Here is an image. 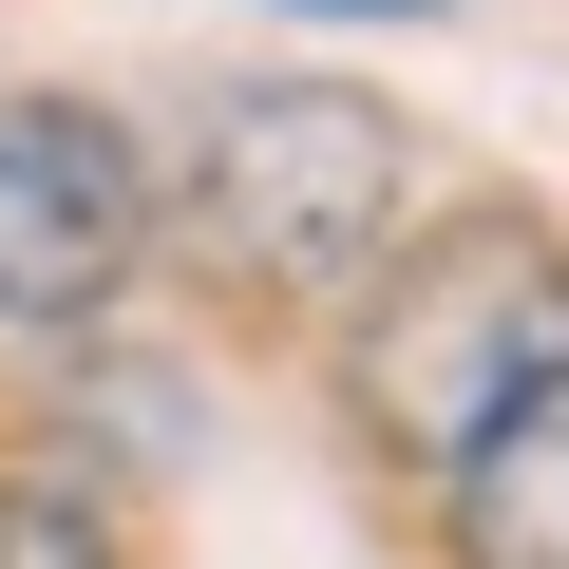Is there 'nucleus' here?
<instances>
[{"label": "nucleus", "instance_id": "f257e3e1", "mask_svg": "<svg viewBox=\"0 0 569 569\" xmlns=\"http://www.w3.org/2000/svg\"><path fill=\"white\" fill-rule=\"evenodd\" d=\"M399 228V114L323 96V77H228L190 171L152 190V247H190V284H228L247 323H323Z\"/></svg>", "mask_w": 569, "mask_h": 569}, {"label": "nucleus", "instance_id": "f03ea898", "mask_svg": "<svg viewBox=\"0 0 569 569\" xmlns=\"http://www.w3.org/2000/svg\"><path fill=\"white\" fill-rule=\"evenodd\" d=\"M323 342H342V418H361V456L437 475L512 380H550V361H569V247H550L531 209L380 228V266L323 305Z\"/></svg>", "mask_w": 569, "mask_h": 569}, {"label": "nucleus", "instance_id": "7ed1b4c3", "mask_svg": "<svg viewBox=\"0 0 569 569\" xmlns=\"http://www.w3.org/2000/svg\"><path fill=\"white\" fill-rule=\"evenodd\" d=\"M152 266V152L96 114V96H0V323H114Z\"/></svg>", "mask_w": 569, "mask_h": 569}, {"label": "nucleus", "instance_id": "20e7f679", "mask_svg": "<svg viewBox=\"0 0 569 569\" xmlns=\"http://www.w3.org/2000/svg\"><path fill=\"white\" fill-rule=\"evenodd\" d=\"M437 512H456V569H569V361L437 456Z\"/></svg>", "mask_w": 569, "mask_h": 569}, {"label": "nucleus", "instance_id": "39448f33", "mask_svg": "<svg viewBox=\"0 0 569 569\" xmlns=\"http://www.w3.org/2000/svg\"><path fill=\"white\" fill-rule=\"evenodd\" d=\"M0 569H114V531H96L58 475H0Z\"/></svg>", "mask_w": 569, "mask_h": 569}, {"label": "nucleus", "instance_id": "423d86ee", "mask_svg": "<svg viewBox=\"0 0 569 569\" xmlns=\"http://www.w3.org/2000/svg\"><path fill=\"white\" fill-rule=\"evenodd\" d=\"M305 20H456V0H305Z\"/></svg>", "mask_w": 569, "mask_h": 569}]
</instances>
